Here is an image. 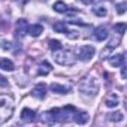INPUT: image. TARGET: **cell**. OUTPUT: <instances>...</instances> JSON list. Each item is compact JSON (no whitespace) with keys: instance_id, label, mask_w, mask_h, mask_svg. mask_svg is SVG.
Here are the masks:
<instances>
[{"instance_id":"6da1fadb","label":"cell","mask_w":127,"mask_h":127,"mask_svg":"<svg viewBox=\"0 0 127 127\" xmlns=\"http://www.w3.org/2000/svg\"><path fill=\"white\" fill-rule=\"evenodd\" d=\"M14 114V100L6 94H0V124L6 123Z\"/></svg>"},{"instance_id":"7a4b0ae2","label":"cell","mask_w":127,"mask_h":127,"mask_svg":"<svg viewBox=\"0 0 127 127\" xmlns=\"http://www.w3.org/2000/svg\"><path fill=\"white\" fill-rule=\"evenodd\" d=\"M52 57H54L55 63H58V64H61V66H72V64H75V61H76V55H75V52L72 49L60 48V49L54 51Z\"/></svg>"},{"instance_id":"3957f363","label":"cell","mask_w":127,"mask_h":127,"mask_svg":"<svg viewBox=\"0 0 127 127\" xmlns=\"http://www.w3.org/2000/svg\"><path fill=\"white\" fill-rule=\"evenodd\" d=\"M79 91L85 96H96L99 91V82L96 78H84L79 82Z\"/></svg>"},{"instance_id":"277c9868","label":"cell","mask_w":127,"mask_h":127,"mask_svg":"<svg viewBox=\"0 0 127 127\" xmlns=\"http://www.w3.org/2000/svg\"><path fill=\"white\" fill-rule=\"evenodd\" d=\"M27 32H29V23H27V20H24V18L18 20L17 26H15V36H17V39H23L27 34Z\"/></svg>"},{"instance_id":"5b68a950","label":"cell","mask_w":127,"mask_h":127,"mask_svg":"<svg viewBox=\"0 0 127 127\" xmlns=\"http://www.w3.org/2000/svg\"><path fill=\"white\" fill-rule=\"evenodd\" d=\"M94 54H96V49H94V46H91V45H84V46H81V49H79V58H81L82 61H90V60L94 57Z\"/></svg>"},{"instance_id":"8992f818","label":"cell","mask_w":127,"mask_h":127,"mask_svg":"<svg viewBox=\"0 0 127 127\" xmlns=\"http://www.w3.org/2000/svg\"><path fill=\"white\" fill-rule=\"evenodd\" d=\"M32 94L34 97H37V99H45V96H46V85L43 82L36 84L33 87V90H32Z\"/></svg>"},{"instance_id":"52a82bcc","label":"cell","mask_w":127,"mask_h":127,"mask_svg":"<svg viewBox=\"0 0 127 127\" xmlns=\"http://www.w3.org/2000/svg\"><path fill=\"white\" fill-rule=\"evenodd\" d=\"M105 105H106L108 108H117V106L120 105V97H118V94H117V93H109V94L106 96V99H105Z\"/></svg>"},{"instance_id":"ba28073f","label":"cell","mask_w":127,"mask_h":127,"mask_svg":"<svg viewBox=\"0 0 127 127\" xmlns=\"http://www.w3.org/2000/svg\"><path fill=\"white\" fill-rule=\"evenodd\" d=\"M94 37H96V40H99V42L106 40V39H108V29H106L105 26L96 27V30H94Z\"/></svg>"},{"instance_id":"9c48e42d","label":"cell","mask_w":127,"mask_h":127,"mask_svg":"<svg viewBox=\"0 0 127 127\" xmlns=\"http://www.w3.org/2000/svg\"><path fill=\"white\" fill-rule=\"evenodd\" d=\"M49 88H51L52 93H57V94H66V93L70 91V87L69 85H61L58 82H52Z\"/></svg>"},{"instance_id":"30bf717a","label":"cell","mask_w":127,"mask_h":127,"mask_svg":"<svg viewBox=\"0 0 127 127\" xmlns=\"http://www.w3.org/2000/svg\"><path fill=\"white\" fill-rule=\"evenodd\" d=\"M21 118L26 123H33V121H36V112L32 111L30 108H24L21 112Z\"/></svg>"},{"instance_id":"8fae6325","label":"cell","mask_w":127,"mask_h":127,"mask_svg":"<svg viewBox=\"0 0 127 127\" xmlns=\"http://www.w3.org/2000/svg\"><path fill=\"white\" fill-rule=\"evenodd\" d=\"M124 61H126V57H124L123 52H121V54H117V55H114V57H109V63H111L112 67H120V66H123Z\"/></svg>"},{"instance_id":"7c38bea8","label":"cell","mask_w":127,"mask_h":127,"mask_svg":"<svg viewBox=\"0 0 127 127\" xmlns=\"http://www.w3.org/2000/svg\"><path fill=\"white\" fill-rule=\"evenodd\" d=\"M88 114L87 112H79V111H76L75 112V115H73V121L76 123V124H85L87 121H88Z\"/></svg>"},{"instance_id":"4fadbf2b","label":"cell","mask_w":127,"mask_h":127,"mask_svg":"<svg viewBox=\"0 0 127 127\" xmlns=\"http://www.w3.org/2000/svg\"><path fill=\"white\" fill-rule=\"evenodd\" d=\"M42 32H43V27L40 24H33V26H29V32L27 33L30 36H33V37H37V36L42 34Z\"/></svg>"},{"instance_id":"5bb4252c","label":"cell","mask_w":127,"mask_h":127,"mask_svg":"<svg viewBox=\"0 0 127 127\" xmlns=\"http://www.w3.org/2000/svg\"><path fill=\"white\" fill-rule=\"evenodd\" d=\"M51 70H52V67H51V64L48 61H43V63H40V66H39V70H37V73L42 76H46L48 73H51Z\"/></svg>"},{"instance_id":"9a60e30c","label":"cell","mask_w":127,"mask_h":127,"mask_svg":"<svg viewBox=\"0 0 127 127\" xmlns=\"http://www.w3.org/2000/svg\"><path fill=\"white\" fill-rule=\"evenodd\" d=\"M0 69H3L6 72H12L14 70V63L8 58H3V60H0Z\"/></svg>"},{"instance_id":"2e32d148","label":"cell","mask_w":127,"mask_h":127,"mask_svg":"<svg viewBox=\"0 0 127 127\" xmlns=\"http://www.w3.org/2000/svg\"><path fill=\"white\" fill-rule=\"evenodd\" d=\"M52 8H54L55 12H60V14H64V12H67V9H69L64 2H55Z\"/></svg>"},{"instance_id":"e0dca14e","label":"cell","mask_w":127,"mask_h":127,"mask_svg":"<svg viewBox=\"0 0 127 127\" xmlns=\"http://www.w3.org/2000/svg\"><path fill=\"white\" fill-rule=\"evenodd\" d=\"M123 120H124V115H123L121 111H117V112L109 114V121H111V123H120V121H123Z\"/></svg>"},{"instance_id":"ac0fdd59","label":"cell","mask_w":127,"mask_h":127,"mask_svg":"<svg viewBox=\"0 0 127 127\" xmlns=\"http://www.w3.org/2000/svg\"><path fill=\"white\" fill-rule=\"evenodd\" d=\"M54 32H57V33H66L67 32V24L63 23V21L55 23L54 24Z\"/></svg>"},{"instance_id":"d6986e66","label":"cell","mask_w":127,"mask_h":127,"mask_svg":"<svg viewBox=\"0 0 127 127\" xmlns=\"http://www.w3.org/2000/svg\"><path fill=\"white\" fill-rule=\"evenodd\" d=\"M112 52H114V46H106V48H103L102 49V52H100V57H102V60H106V58H109L111 55H112Z\"/></svg>"},{"instance_id":"ffe728a7","label":"cell","mask_w":127,"mask_h":127,"mask_svg":"<svg viewBox=\"0 0 127 127\" xmlns=\"http://www.w3.org/2000/svg\"><path fill=\"white\" fill-rule=\"evenodd\" d=\"M126 29H127L126 23H118V24L114 26V30H115L118 34H124V33H126Z\"/></svg>"},{"instance_id":"44dd1931","label":"cell","mask_w":127,"mask_h":127,"mask_svg":"<svg viewBox=\"0 0 127 127\" xmlns=\"http://www.w3.org/2000/svg\"><path fill=\"white\" fill-rule=\"evenodd\" d=\"M94 14H96L97 17H106L108 11H106V8H103V6H97V8H94Z\"/></svg>"},{"instance_id":"7402d4cb","label":"cell","mask_w":127,"mask_h":127,"mask_svg":"<svg viewBox=\"0 0 127 127\" xmlns=\"http://www.w3.org/2000/svg\"><path fill=\"white\" fill-rule=\"evenodd\" d=\"M49 48H51L52 51H57V49H60V48H61V42H60V40L52 39V40H49Z\"/></svg>"},{"instance_id":"603a6c76","label":"cell","mask_w":127,"mask_h":127,"mask_svg":"<svg viewBox=\"0 0 127 127\" xmlns=\"http://www.w3.org/2000/svg\"><path fill=\"white\" fill-rule=\"evenodd\" d=\"M126 8H127V3H126V2L118 3V5H117V12H118L120 15H123V14L126 12Z\"/></svg>"},{"instance_id":"cb8c5ba5","label":"cell","mask_w":127,"mask_h":127,"mask_svg":"<svg viewBox=\"0 0 127 127\" xmlns=\"http://www.w3.org/2000/svg\"><path fill=\"white\" fill-rule=\"evenodd\" d=\"M0 46H2L3 49H11V48H12L11 42H8V40H5V39H0Z\"/></svg>"},{"instance_id":"d4e9b609","label":"cell","mask_w":127,"mask_h":127,"mask_svg":"<svg viewBox=\"0 0 127 127\" xmlns=\"http://www.w3.org/2000/svg\"><path fill=\"white\" fill-rule=\"evenodd\" d=\"M8 85H9L8 79H6L5 76H2V75H0V87H8Z\"/></svg>"},{"instance_id":"484cf974","label":"cell","mask_w":127,"mask_h":127,"mask_svg":"<svg viewBox=\"0 0 127 127\" xmlns=\"http://www.w3.org/2000/svg\"><path fill=\"white\" fill-rule=\"evenodd\" d=\"M120 67H121V78L124 79V78H126V73H127V72H126V66L123 64V66H120Z\"/></svg>"},{"instance_id":"4316f807","label":"cell","mask_w":127,"mask_h":127,"mask_svg":"<svg viewBox=\"0 0 127 127\" xmlns=\"http://www.w3.org/2000/svg\"><path fill=\"white\" fill-rule=\"evenodd\" d=\"M79 2H81V3H84V5H91L94 0H79Z\"/></svg>"},{"instance_id":"83f0119b","label":"cell","mask_w":127,"mask_h":127,"mask_svg":"<svg viewBox=\"0 0 127 127\" xmlns=\"http://www.w3.org/2000/svg\"><path fill=\"white\" fill-rule=\"evenodd\" d=\"M18 2H20V3H21V5H26V3H27V2H29V0H18Z\"/></svg>"}]
</instances>
